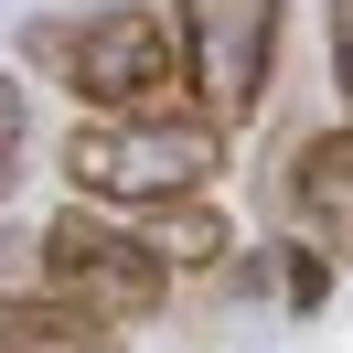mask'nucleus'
Instances as JSON below:
<instances>
[{"label":"nucleus","mask_w":353,"mask_h":353,"mask_svg":"<svg viewBox=\"0 0 353 353\" xmlns=\"http://www.w3.org/2000/svg\"><path fill=\"white\" fill-rule=\"evenodd\" d=\"M289 0H172V97L203 129H257L279 97Z\"/></svg>","instance_id":"f03ea898"},{"label":"nucleus","mask_w":353,"mask_h":353,"mask_svg":"<svg viewBox=\"0 0 353 353\" xmlns=\"http://www.w3.org/2000/svg\"><path fill=\"white\" fill-rule=\"evenodd\" d=\"M139 246H150L172 279H203V268L236 257V225L214 214V193H172V203H150V214H139Z\"/></svg>","instance_id":"423d86ee"},{"label":"nucleus","mask_w":353,"mask_h":353,"mask_svg":"<svg viewBox=\"0 0 353 353\" xmlns=\"http://www.w3.org/2000/svg\"><path fill=\"white\" fill-rule=\"evenodd\" d=\"M0 300H32V236L0 225Z\"/></svg>","instance_id":"9b49d317"},{"label":"nucleus","mask_w":353,"mask_h":353,"mask_svg":"<svg viewBox=\"0 0 353 353\" xmlns=\"http://www.w3.org/2000/svg\"><path fill=\"white\" fill-rule=\"evenodd\" d=\"M65 86L86 118L108 108H172V11L161 0H118V11H86L65 22Z\"/></svg>","instance_id":"20e7f679"},{"label":"nucleus","mask_w":353,"mask_h":353,"mask_svg":"<svg viewBox=\"0 0 353 353\" xmlns=\"http://www.w3.org/2000/svg\"><path fill=\"white\" fill-rule=\"evenodd\" d=\"M32 300H65V310H97V321H150L172 300V268L139 246V225L97 214V203H65L54 225H32Z\"/></svg>","instance_id":"7ed1b4c3"},{"label":"nucleus","mask_w":353,"mask_h":353,"mask_svg":"<svg viewBox=\"0 0 353 353\" xmlns=\"http://www.w3.org/2000/svg\"><path fill=\"white\" fill-rule=\"evenodd\" d=\"M321 32H332V97H343V129H353V0H321Z\"/></svg>","instance_id":"9d476101"},{"label":"nucleus","mask_w":353,"mask_h":353,"mask_svg":"<svg viewBox=\"0 0 353 353\" xmlns=\"http://www.w3.org/2000/svg\"><path fill=\"white\" fill-rule=\"evenodd\" d=\"M22 161H32V86L0 65V203H11V182H22Z\"/></svg>","instance_id":"1a4fd4ad"},{"label":"nucleus","mask_w":353,"mask_h":353,"mask_svg":"<svg viewBox=\"0 0 353 353\" xmlns=\"http://www.w3.org/2000/svg\"><path fill=\"white\" fill-rule=\"evenodd\" d=\"M268 257H279V268H268V289H279L289 310H321V300H332V279H343V268H332L321 246H300V236H289V246H268Z\"/></svg>","instance_id":"6e6552de"},{"label":"nucleus","mask_w":353,"mask_h":353,"mask_svg":"<svg viewBox=\"0 0 353 353\" xmlns=\"http://www.w3.org/2000/svg\"><path fill=\"white\" fill-rule=\"evenodd\" d=\"M289 225H300V246H321L332 268H353V129L332 118L321 139H300V161H289Z\"/></svg>","instance_id":"39448f33"},{"label":"nucleus","mask_w":353,"mask_h":353,"mask_svg":"<svg viewBox=\"0 0 353 353\" xmlns=\"http://www.w3.org/2000/svg\"><path fill=\"white\" fill-rule=\"evenodd\" d=\"M214 172H225V129H203L182 97L75 118V139H65V193L97 214H150L172 193H214Z\"/></svg>","instance_id":"f257e3e1"},{"label":"nucleus","mask_w":353,"mask_h":353,"mask_svg":"<svg viewBox=\"0 0 353 353\" xmlns=\"http://www.w3.org/2000/svg\"><path fill=\"white\" fill-rule=\"evenodd\" d=\"M0 353H129V332L65 300H0Z\"/></svg>","instance_id":"0eeeda50"}]
</instances>
